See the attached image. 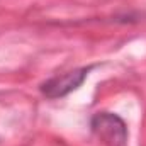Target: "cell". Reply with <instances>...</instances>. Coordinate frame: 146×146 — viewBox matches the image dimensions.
<instances>
[{
	"instance_id": "2",
	"label": "cell",
	"mask_w": 146,
	"mask_h": 146,
	"mask_svg": "<svg viewBox=\"0 0 146 146\" xmlns=\"http://www.w3.org/2000/svg\"><path fill=\"white\" fill-rule=\"evenodd\" d=\"M88 72H90V68H75L72 72L56 75V76L46 80V82L41 85V92H42L48 99H60V97H65V95H68L70 92L76 90V88L83 83V80L87 78Z\"/></svg>"
},
{
	"instance_id": "1",
	"label": "cell",
	"mask_w": 146,
	"mask_h": 146,
	"mask_svg": "<svg viewBox=\"0 0 146 146\" xmlns=\"http://www.w3.org/2000/svg\"><path fill=\"white\" fill-rule=\"evenodd\" d=\"M94 134L109 146H124L127 141V129L121 117L110 112H99L92 117Z\"/></svg>"
}]
</instances>
